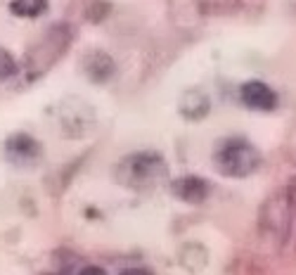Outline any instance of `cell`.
I'll return each instance as SVG.
<instances>
[{"label":"cell","instance_id":"obj_1","mask_svg":"<svg viewBox=\"0 0 296 275\" xmlns=\"http://www.w3.org/2000/svg\"><path fill=\"white\" fill-rule=\"evenodd\" d=\"M74 43V28L69 24H54L45 31L36 46L26 50L24 60L19 62L17 76L12 78L14 88H26L38 78H43L48 69L54 66L64 57V52L72 48Z\"/></svg>","mask_w":296,"mask_h":275},{"label":"cell","instance_id":"obj_2","mask_svg":"<svg viewBox=\"0 0 296 275\" xmlns=\"http://www.w3.org/2000/svg\"><path fill=\"white\" fill-rule=\"evenodd\" d=\"M166 176H168L166 159L159 152H150V150L124 156L114 171L116 183L133 192H144V190L159 188L166 180Z\"/></svg>","mask_w":296,"mask_h":275},{"label":"cell","instance_id":"obj_3","mask_svg":"<svg viewBox=\"0 0 296 275\" xmlns=\"http://www.w3.org/2000/svg\"><path fill=\"white\" fill-rule=\"evenodd\" d=\"M214 164L218 174L228 178H249L260 168L263 156L258 147L249 142L246 138H225L216 145L214 152Z\"/></svg>","mask_w":296,"mask_h":275},{"label":"cell","instance_id":"obj_4","mask_svg":"<svg viewBox=\"0 0 296 275\" xmlns=\"http://www.w3.org/2000/svg\"><path fill=\"white\" fill-rule=\"evenodd\" d=\"M57 128L64 138H86L98 126V114L90 102L81 98H64L50 110Z\"/></svg>","mask_w":296,"mask_h":275},{"label":"cell","instance_id":"obj_5","mask_svg":"<svg viewBox=\"0 0 296 275\" xmlns=\"http://www.w3.org/2000/svg\"><path fill=\"white\" fill-rule=\"evenodd\" d=\"M2 154H5V162L14 168H34L43 159V145L31 133L17 130V133L8 136L5 145H2Z\"/></svg>","mask_w":296,"mask_h":275},{"label":"cell","instance_id":"obj_6","mask_svg":"<svg viewBox=\"0 0 296 275\" xmlns=\"http://www.w3.org/2000/svg\"><path fill=\"white\" fill-rule=\"evenodd\" d=\"M81 74L95 86H107L109 81L116 78V60L102 48H90L81 57Z\"/></svg>","mask_w":296,"mask_h":275},{"label":"cell","instance_id":"obj_7","mask_svg":"<svg viewBox=\"0 0 296 275\" xmlns=\"http://www.w3.org/2000/svg\"><path fill=\"white\" fill-rule=\"evenodd\" d=\"M170 192L185 204H202L211 194V183L199 176H180L170 183Z\"/></svg>","mask_w":296,"mask_h":275},{"label":"cell","instance_id":"obj_8","mask_svg":"<svg viewBox=\"0 0 296 275\" xmlns=\"http://www.w3.org/2000/svg\"><path fill=\"white\" fill-rule=\"evenodd\" d=\"M240 100L256 112H272L278 107V92L263 81H246L240 90Z\"/></svg>","mask_w":296,"mask_h":275},{"label":"cell","instance_id":"obj_9","mask_svg":"<svg viewBox=\"0 0 296 275\" xmlns=\"http://www.w3.org/2000/svg\"><path fill=\"white\" fill-rule=\"evenodd\" d=\"M178 112L182 119L188 121H202L211 114V98L206 90L202 88H188L180 95L178 100Z\"/></svg>","mask_w":296,"mask_h":275},{"label":"cell","instance_id":"obj_10","mask_svg":"<svg viewBox=\"0 0 296 275\" xmlns=\"http://www.w3.org/2000/svg\"><path fill=\"white\" fill-rule=\"evenodd\" d=\"M8 8L19 19H38L48 12L50 2L48 0H10Z\"/></svg>","mask_w":296,"mask_h":275},{"label":"cell","instance_id":"obj_11","mask_svg":"<svg viewBox=\"0 0 296 275\" xmlns=\"http://www.w3.org/2000/svg\"><path fill=\"white\" fill-rule=\"evenodd\" d=\"M180 261H182V268H188V270H192V273H197V270H202V268H206L208 254H206V249L202 247V244L190 242V244H185L182 252H180Z\"/></svg>","mask_w":296,"mask_h":275},{"label":"cell","instance_id":"obj_12","mask_svg":"<svg viewBox=\"0 0 296 275\" xmlns=\"http://www.w3.org/2000/svg\"><path fill=\"white\" fill-rule=\"evenodd\" d=\"M19 62L14 60V55L10 52L8 48H0V83H8L17 76Z\"/></svg>","mask_w":296,"mask_h":275},{"label":"cell","instance_id":"obj_13","mask_svg":"<svg viewBox=\"0 0 296 275\" xmlns=\"http://www.w3.org/2000/svg\"><path fill=\"white\" fill-rule=\"evenodd\" d=\"M230 12H242V14H258L266 0H220Z\"/></svg>","mask_w":296,"mask_h":275},{"label":"cell","instance_id":"obj_14","mask_svg":"<svg viewBox=\"0 0 296 275\" xmlns=\"http://www.w3.org/2000/svg\"><path fill=\"white\" fill-rule=\"evenodd\" d=\"M109 10H112V8H109L107 2H102V0H95V5L88 10V19H90V22H102V19L109 14Z\"/></svg>","mask_w":296,"mask_h":275},{"label":"cell","instance_id":"obj_15","mask_svg":"<svg viewBox=\"0 0 296 275\" xmlns=\"http://www.w3.org/2000/svg\"><path fill=\"white\" fill-rule=\"evenodd\" d=\"M78 275H107V270H104V268H100V266H86Z\"/></svg>","mask_w":296,"mask_h":275},{"label":"cell","instance_id":"obj_16","mask_svg":"<svg viewBox=\"0 0 296 275\" xmlns=\"http://www.w3.org/2000/svg\"><path fill=\"white\" fill-rule=\"evenodd\" d=\"M118 275H154V273L147 270V268H126V270H121Z\"/></svg>","mask_w":296,"mask_h":275}]
</instances>
